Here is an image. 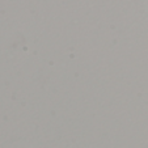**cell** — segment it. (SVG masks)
<instances>
[]
</instances>
